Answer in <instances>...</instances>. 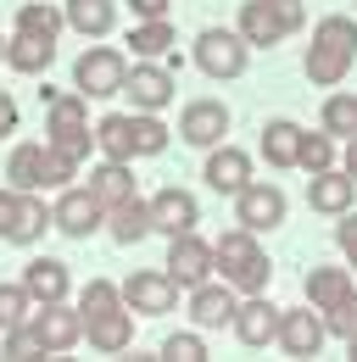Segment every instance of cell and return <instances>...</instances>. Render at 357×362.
<instances>
[{
  "label": "cell",
  "instance_id": "obj_1",
  "mask_svg": "<svg viewBox=\"0 0 357 362\" xmlns=\"http://www.w3.org/2000/svg\"><path fill=\"white\" fill-rule=\"evenodd\" d=\"M352 56H357V23L352 17H324L312 28V50H307V78L335 90L346 73H352Z\"/></svg>",
  "mask_w": 357,
  "mask_h": 362
},
{
  "label": "cell",
  "instance_id": "obj_2",
  "mask_svg": "<svg viewBox=\"0 0 357 362\" xmlns=\"http://www.w3.org/2000/svg\"><path fill=\"white\" fill-rule=\"evenodd\" d=\"M212 273H223V284H234L246 296H263L273 268H268V257H263V245H257L251 228H229L218 245H212Z\"/></svg>",
  "mask_w": 357,
  "mask_h": 362
},
{
  "label": "cell",
  "instance_id": "obj_3",
  "mask_svg": "<svg viewBox=\"0 0 357 362\" xmlns=\"http://www.w3.org/2000/svg\"><path fill=\"white\" fill-rule=\"evenodd\" d=\"M45 134H50L45 139L50 151L84 162L89 145H95V134H89V123H84V95H50L45 100Z\"/></svg>",
  "mask_w": 357,
  "mask_h": 362
},
{
  "label": "cell",
  "instance_id": "obj_4",
  "mask_svg": "<svg viewBox=\"0 0 357 362\" xmlns=\"http://www.w3.org/2000/svg\"><path fill=\"white\" fill-rule=\"evenodd\" d=\"M246 40H240V28H201L196 34V62H201V73L207 78H240L246 73Z\"/></svg>",
  "mask_w": 357,
  "mask_h": 362
},
{
  "label": "cell",
  "instance_id": "obj_5",
  "mask_svg": "<svg viewBox=\"0 0 357 362\" xmlns=\"http://www.w3.org/2000/svg\"><path fill=\"white\" fill-rule=\"evenodd\" d=\"M123 78H129V62L118 56V50L106 45H89L84 56H79V67H73V84H79V95H123Z\"/></svg>",
  "mask_w": 357,
  "mask_h": 362
},
{
  "label": "cell",
  "instance_id": "obj_6",
  "mask_svg": "<svg viewBox=\"0 0 357 362\" xmlns=\"http://www.w3.org/2000/svg\"><path fill=\"white\" fill-rule=\"evenodd\" d=\"M174 245H168V279H174L178 290H196V284H207L212 279V245L196 234V228H184V234H168Z\"/></svg>",
  "mask_w": 357,
  "mask_h": 362
},
{
  "label": "cell",
  "instance_id": "obj_7",
  "mask_svg": "<svg viewBox=\"0 0 357 362\" xmlns=\"http://www.w3.org/2000/svg\"><path fill=\"white\" fill-rule=\"evenodd\" d=\"M118 296H123L129 313H145V317L174 313V307H178V284L168 279V273H129V284H123Z\"/></svg>",
  "mask_w": 357,
  "mask_h": 362
},
{
  "label": "cell",
  "instance_id": "obj_8",
  "mask_svg": "<svg viewBox=\"0 0 357 362\" xmlns=\"http://www.w3.org/2000/svg\"><path fill=\"white\" fill-rule=\"evenodd\" d=\"M50 223L62 228V234H73V240H89L95 228L106 223V206L89 189H62V201L50 206Z\"/></svg>",
  "mask_w": 357,
  "mask_h": 362
},
{
  "label": "cell",
  "instance_id": "obj_9",
  "mask_svg": "<svg viewBox=\"0 0 357 362\" xmlns=\"http://www.w3.org/2000/svg\"><path fill=\"white\" fill-rule=\"evenodd\" d=\"M34 334H40L45 357H50V351H73V346L84 340V313H73V307H62V301H45L40 317H34Z\"/></svg>",
  "mask_w": 357,
  "mask_h": 362
},
{
  "label": "cell",
  "instance_id": "obj_10",
  "mask_svg": "<svg viewBox=\"0 0 357 362\" xmlns=\"http://www.w3.org/2000/svg\"><path fill=\"white\" fill-rule=\"evenodd\" d=\"M234 212H240V228L263 234V228L285 223V189H273V184H246V189L234 195Z\"/></svg>",
  "mask_w": 357,
  "mask_h": 362
},
{
  "label": "cell",
  "instance_id": "obj_11",
  "mask_svg": "<svg viewBox=\"0 0 357 362\" xmlns=\"http://www.w3.org/2000/svg\"><path fill=\"white\" fill-rule=\"evenodd\" d=\"M123 95L134 100V112H162L174 100V73L157 67V62H140L129 78H123Z\"/></svg>",
  "mask_w": 357,
  "mask_h": 362
},
{
  "label": "cell",
  "instance_id": "obj_12",
  "mask_svg": "<svg viewBox=\"0 0 357 362\" xmlns=\"http://www.w3.org/2000/svg\"><path fill=\"white\" fill-rule=\"evenodd\" d=\"M290 357H318L324 346V317L318 307H302V313H279V334H273Z\"/></svg>",
  "mask_w": 357,
  "mask_h": 362
},
{
  "label": "cell",
  "instance_id": "obj_13",
  "mask_svg": "<svg viewBox=\"0 0 357 362\" xmlns=\"http://www.w3.org/2000/svg\"><path fill=\"white\" fill-rule=\"evenodd\" d=\"M178 134L190 139V145H218L229 134V112H223V100H190L184 106V117H178Z\"/></svg>",
  "mask_w": 357,
  "mask_h": 362
},
{
  "label": "cell",
  "instance_id": "obj_14",
  "mask_svg": "<svg viewBox=\"0 0 357 362\" xmlns=\"http://www.w3.org/2000/svg\"><path fill=\"white\" fill-rule=\"evenodd\" d=\"M145 206H151V228H162V234H184V228L201 223V212H196V195H190V189H157Z\"/></svg>",
  "mask_w": 357,
  "mask_h": 362
},
{
  "label": "cell",
  "instance_id": "obj_15",
  "mask_svg": "<svg viewBox=\"0 0 357 362\" xmlns=\"http://www.w3.org/2000/svg\"><path fill=\"white\" fill-rule=\"evenodd\" d=\"M234 284H196L190 290V317H196V329H223V323H234Z\"/></svg>",
  "mask_w": 357,
  "mask_h": 362
},
{
  "label": "cell",
  "instance_id": "obj_16",
  "mask_svg": "<svg viewBox=\"0 0 357 362\" xmlns=\"http://www.w3.org/2000/svg\"><path fill=\"white\" fill-rule=\"evenodd\" d=\"M84 340L95 346V351H129V346H134V313L106 307V313L84 317Z\"/></svg>",
  "mask_w": 357,
  "mask_h": 362
},
{
  "label": "cell",
  "instance_id": "obj_17",
  "mask_svg": "<svg viewBox=\"0 0 357 362\" xmlns=\"http://www.w3.org/2000/svg\"><path fill=\"white\" fill-rule=\"evenodd\" d=\"M352 195H357V179L352 173H335V168L312 173V184H307V206L312 212H329V218H341L352 206Z\"/></svg>",
  "mask_w": 357,
  "mask_h": 362
},
{
  "label": "cell",
  "instance_id": "obj_18",
  "mask_svg": "<svg viewBox=\"0 0 357 362\" xmlns=\"http://www.w3.org/2000/svg\"><path fill=\"white\" fill-rule=\"evenodd\" d=\"M207 184H212L218 195H240V189L251 184V156L234 151V145L212 151V156H207Z\"/></svg>",
  "mask_w": 357,
  "mask_h": 362
},
{
  "label": "cell",
  "instance_id": "obj_19",
  "mask_svg": "<svg viewBox=\"0 0 357 362\" xmlns=\"http://www.w3.org/2000/svg\"><path fill=\"white\" fill-rule=\"evenodd\" d=\"M234 334H240V346H268L279 334V307H268L263 296L240 301L234 307Z\"/></svg>",
  "mask_w": 357,
  "mask_h": 362
},
{
  "label": "cell",
  "instance_id": "obj_20",
  "mask_svg": "<svg viewBox=\"0 0 357 362\" xmlns=\"http://www.w3.org/2000/svg\"><path fill=\"white\" fill-rule=\"evenodd\" d=\"M23 290H28V301H62L67 296V262H56V257H34L28 268H23Z\"/></svg>",
  "mask_w": 357,
  "mask_h": 362
},
{
  "label": "cell",
  "instance_id": "obj_21",
  "mask_svg": "<svg viewBox=\"0 0 357 362\" xmlns=\"http://www.w3.org/2000/svg\"><path fill=\"white\" fill-rule=\"evenodd\" d=\"M106 228H112V240L118 245H134V240H145L151 234V206L129 195V201H118V206H106Z\"/></svg>",
  "mask_w": 357,
  "mask_h": 362
},
{
  "label": "cell",
  "instance_id": "obj_22",
  "mask_svg": "<svg viewBox=\"0 0 357 362\" xmlns=\"http://www.w3.org/2000/svg\"><path fill=\"white\" fill-rule=\"evenodd\" d=\"M84 189L95 195V201H101V206H118V201H129V195H134L129 162H112V156H106V162H101V168L89 173V184H84Z\"/></svg>",
  "mask_w": 357,
  "mask_h": 362
},
{
  "label": "cell",
  "instance_id": "obj_23",
  "mask_svg": "<svg viewBox=\"0 0 357 362\" xmlns=\"http://www.w3.org/2000/svg\"><path fill=\"white\" fill-rule=\"evenodd\" d=\"M84 40H101V34H112V23H118V6L112 0H67V11H62Z\"/></svg>",
  "mask_w": 357,
  "mask_h": 362
},
{
  "label": "cell",
  "instance_id": "obj_24",
  "mask_svg": "<svg viewBox=\"0 0 357 362\" xmlns=\"http://www.w3.org/2000/svg\"><path fill=\"white\" fill-rule=\"evenodd\" d=\"M6 62H11L17 73H45V67L56 62V40H40V34H17V40H6Z\"/></svg>",
  "mask_w": 357,
  "mask_h": 362
},
{
  "label": "cell",
  "instance_id": "obj_25",
  "mask_svg": "<svg viewBox=\"0 0 357 362\" xmlns=\"http://www.w3.org/2000/svg\"><path fill=\"white\" fill-rule=\"evenodd\" d=\"M95 145L112 156V162H134V117L129 112H112L95 123Z\"/></svg>",
  "mask_w": 357,
  "mask_h": 362
},
{
  "label": "cell",
  "instance_id": "obj_26",
  "mask_svg": "<svg viewBox=\"0 0 357 362\" xmlns=\"http://www.w3.org/2000/svg\"><path fill=\"white\" fill-rule=\"evenodd\" d=\"M346 296H352V273L346 268H312L307 273V301L318 313H329V307L346 301Z\"/></svg>",
  "mask_w": 357,
  "mask_h": 362
},
{
  "label": "cell",
  "instance_id": "obj_27",
  "mask_svg": "<svg viewBox=\"0 0 357 362\" xmlns=\"http://www.w3.org/2000/svg\"><path fill=\"white\" fill-rule=\"evenodd\" d=\"M296 145H302V129L290 123V117H273L263 129V156L268 168H296Z\"/></svg>",
  "mask_w": 357,
  "mask_h": 362
},
{
  "label": "cell",
  "instance_id": "obj_28",
  "mask_svg": "<svg viewBox=\"0 0 357 362\" xmlns=\"http://www.w3.org/2000/svg\"><path fill=\"white\" fill-rule=\"evenodd\" d=\"M240 40H246V45H279L285 28H279V17L268 11L263 0H246V6H240Z\"/></svg>",
  "mask_w": 357,
  "mask_h": 362
},
{
  "label": "cell",
  "instance_id": "obj_29",
  "mask_svg": "<svg viewBox=\"0 0 357 362\" xmlns=\"http://www.w3.org/2000/svg\"><path fill=\"white\" fill-rule=\"evenodd\" d=\"M45 145H17L11 151V162H6V179L11 189H45Z\"/></svg>",
  "mask_w": 357,
  "mask_h": 362
},
{
  "label": "cell",
  "instance_id": "obj_30",
  "mask_svg": "<svg viewBox=\"0 0 357 362\" xmlns=\"http://www.w3.org/2000/svg\"><path fill=\"white\" fill-rule=\"evenodd\" d=\"M45 223H50V212H45V201L34 195V189H23V206H17V223H11V245H34L45 234Z\"/></svg>",
  "mask_w": 357,
  "mask_h": 362
},
{
  "label": "cell",
  "instance_id": "obj_31",
  "mask_svg": "<svg viewBox=\"0 0 357 362\" xmlns=\"http://www.w3.org/2000/svg\"><path fill=\"white\" fill-rule=\"evenodd\" d=\"M62 11L50 6V0H23V11H17V34H40V40H56L62 34Z\"/></svg>",
  "mask_w": 357,
  "mask_h": 362
},
{
  "label": "cell",
  "instance_id": "obj_32",
  "mask_svg": "<svg viewBox=\"0 0 357 362\" xmlns=\"http://www.w3.org/2000/svg\"><path fill=\"white\" fill-rule=\"evenodd\" d=\"M134 56H168V45H174V28H168V17H151V23H140L129 34Z\"/></svg>",
  "mask_w": 357,
  "mask_h": 362
},
{
  "label": "cell",
  "instance_id": "obj_33",
  "mask_svg": "<svg viewBox=\"0 0 357 362\" xmlns=\"http://www.w3.org/2000/svg\"><path fill=\"white\" fill-rule=\"evenodd\" d=\"M157 151H168V123L157 112H140L134 117V156H157Z\"/></svg>",
  "mask_w": 357,
  "mask_h": 362
},
{
  "label": "cell",
  "instance_id": "obj_34",
  "mask_svg": "<svg viewBox=\"0 0 357 362\" xmlns=\"http://www.w3.org/2000/svg\"><path fill=\"white\" fill-rule=\"evenodd\" d=\"M296 168H307V173L335 168V139H329V134H302V145H296Z\"/></svg>",
  "mask_w": 357,
  "mask_h": 362
},
{
  "label": "cell",
  "instance_id": "obj_35",
  "mask_svg": "<svg viewBox=\"0 0 357 362\" xmlns=\"http://www.w3.org/2000/svg\"><path fill=\"white\" fill-rule=\"evenodd\" d=\"M324 134H357V95H329L324 100Z\"/></svg>",
  "mask_w": 357,
  "mask_h": 362
},
{
  "label": "cell",
  "instance_id": "obj_36",
  "mask_svg": "<svg viewBox=\"0 0 357 362\" xmlns=\"http://www.w3.org/2000/svg\"><path fill=\"white\" fill-rule=\"evenodd\" d=\"M106 307H123L118 284H112V279H89V284H84V296H79V313L95 317V313H106Z\"/></svg>",
  "mask_w": 357,
  "mask_h": 362
},
{
  "label": "cell",
  "instance_id": "obj_37",
  "mask_svg": "<svg viewBox=\"0 0 357 362\" xmlns=\"http://www.w3.org/2000/svg\"><path fill=\"white\" fill-rule=\"evenodd\" d=\"M28 307H34V301H28V290H23V284H0V334H6V329H17V323L28 317Z\"/></svg>",
  "mask_w": 357,
  "mask_h": 362
},
{
  "label": "cell",
  "instance_id": "obj_38",
  "mask_svg": "<svg viewBox=\"0 0 357 362\" xmlns=\"http://www.w3.org/2000/svg\"><path fill=\"white\" fill-rule=\"evenodd\" d=\"M324 334H341V340H346V334H357V290L324 313Z\"/></svg>",
  "mask_w": 357,
  "mask_h": 362
},
{
  "label": "cell",
  "instance_id": "obj_39",
  "mask_svg": "<svg viewBox=\"0 0 357 362\" xmlns=\"http://www.w3.org/2000/svg\"><path fill=\"white\" fill-rule=\"evenodd\" d=\"M162 357L168 362H201L207 346H201V334H168V340H162Z\"/></svg>",
  "mask_w": 357,
  "mask_h": 362
},
{
  "label": "cell",
  "instance_id": "obj_40",
  "mask_svg": "<svg viewBox=\"0 0 357 362\" xmlns=\"http://www.w3.org/2000/svg\"><path fill=\"white\" fill-rule=\"evenodd\" d=\"M6 357H17V362H28V357H45V346H40V334L34 329H6Z\"/></svg>",
  "mask_w": 357,
  "mask_h": 362
},
{
  "label": "cell",
  "instance_id": "obj_41",
  "mask_svg": "<svg viewBox=\"0 0 357 362\" xmlns=\"http://www.w3.org/2000/svg\"><path fill=\"white\" fill-rule=\"evenodd\" d=\"M73 173H79V162H73V156H62V151H50V145H45V189H62V184L73 179Z\"/></svg>",
  "mask_w": 357,
  "mask_h": 362
},
{
  "label": "cell",
  "instance_id": "obj_42",
  "mask_svg": "<svg viewBox=\"0 0 357 362\" xmlns=\"http://www.w3.org/2000/svg\"><path fill=\"white\" fill-rule=\"evenodd\" d=\"M263 6L279 17V28H285V34H296V28L307 23V6H302V0H263Z\"/></svg>",
  "mask_w": 357,
  "mask_h": 362
},
{
  "label": "cell",
  "instance_id": "obj_43",
  "mask_svg": "<svg viewBox=\"0 0 357 362\" xmlns=\"http://www.w3.org/2000/svg\"><path fill=\"white\" fill-rule=\"evenodd\" d=\"M335 240H341V251H346V262L357 268V212H352V206L341 212V228H335Z\"/></svg>",
  "mask_w": 357,
  "mask_h": 362
},
{
  "label": "cell",
  "instance_id": "obj_44",
  "mask_svg": "<svg viewBox=\"0 0 357 362\" xmlns=\"http://www.w3.org/2000/svg\"><path fill=\"white\" fill-rule=\"evenodd\" d=\"M17 206H23V189H0V240H6L11 223H17Z\"/></svg>",
  "mask_w": 357,
  "mask_h": 362
},
{
  "label": "cell",
  "instance_id": "obj_45",
  "mask_svg": "<svg viewBox=\"0 0 357 362\" xmlns=\"http://www.w3.org/2000/svg\"><path fill=\"white\" fill-rule=\"evenodd\" d=\"M134 6V17L140 23H151V17H168V0H129Z\"/></svg>",
  "mask_w": 357,
  "mask_h": 362
},
{
  "label": "cell",
  "instance_id": "obj_46",
  "mask_svg": "<svg viewBox=\"0 0 357 362\" xmlns=\"http://www.w3.org/2000/svg\"><path fill=\"white\" fill-rule=\"evenodd\" d=\"M11 129H17V100L0 90V134H11Z\"/></svg>",
  "mask_w": 357,
  "mask_h": 362
},
{
  "label": "cell",
  "instance_id": "obj_47",
  "mask_svg": "<svg viewBox=\"0 0 357 362\" xmlns=\"http://www.w3.org/2000/svg\"><path fill=\"white\" fill-rule=\"evenodd\" d=\"M341 173H352V179H357V134H352V145H346V168H341Z\"/></svg>",
  "mask_w": 357,
  "mask_h": 362
},
{
  "label": "cell",
  "instance_id": "obj_48",
  "mask_svg": "<svg viewBox=\"0 0 357 362\" xmlns=\"http://www.w3.org/2000/svg\"><path fill=\"white\" fill-rule=\"evenodd\" d=\"M346 351H352V357H357V334H346Z\"/></svg>",
  "mask_w": 357,
  "mask_h": 362
},
{
  "label": "cell",
  "instance_id": "obj_49",
  "mask_svg": "<svg viewBox=\"0 0 357 362\" xmlns=\"http://www.w3.org/2000/svg\"><path fill=\"white\" fill-rule=\"evenodd\" d=\"M0 62H6V40H0Z\"/></svg>",
  "mask_w": 357,
  "mask_h": 362
}]
</instances>
